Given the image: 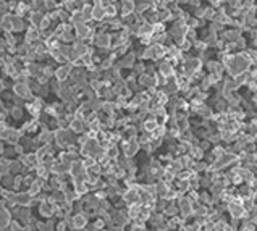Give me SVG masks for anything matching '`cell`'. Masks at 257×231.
Returning <instances> with one entry per match:
<instances>
[{"label": "cell", "instance_id": "7a4b0ae2", "mask_svg": "<svg viewBox=\"0 0 257 231\" xmlns=\"http://www.w3.org/2000/svg\"><path fill=\"white\" fill-rule=\"evenodd\" d=\"M99 44V46H102V47H107L108 44H110V36L108 34H99L97 36V41H95Z\"/></svg>", "mask_w": 257, "mask_h": 231}, {"label": "cell", "instance_id": "8992f818", "mask_svg": "<svg viewBox=\"0 0 257 231\" xmlns=\"http://www.w3.org/2000/svg\"><path fill=\"white\" fill-rule=\"evenodd\" d=\"M44 0H34V5H36V7H44Z\"/></svg>", "mask_w": 257, "mask_h": 231}, {"label": "cell", "instance_id": "6da1fadb", "mask_svg": "<svg viewBox=\"0 0 257 231\" xmlns=\"http://www.w3.org/2000/svg\"><path fill=\"white\" fill-rule=\"evenodd\" d=\"M104 16H105V12H104L102 5H97L95 8H92V18L94 20H102Z\"/></svg>", "mask_w": 257, "mask_h": 231}, {"label": "cell", "instance_id": "277c9868", "mask_svg": "<svg viewBox=\"0 0 257 231\" xmlns=\"http://www.w3.org/2000/svg\"><path fill=\"white\" fill-rule=\"evenodd\" d=\"M84 223H86V218L82 215H79V217L76 215V217H74V225H76V226H82Z\"/></svg>", "mask_w": 257, "mask_h": 231}, {"label": "cell", "instance_id": "3957f363", "mask_svg": "<svg viewBox=\"0 0 257 231\" xmlns=\"http://www.w3.org/2000/svg\"><path fill=\"white\" fill-rule=\"evenodd\" d=\"M157 128V121L154 120V118H152V120H149V121H144V129H146V131H154V129Z\"/></svg>", "mask_w": 257, "mask_h": 231}, {"label": "cell", "instance_id": "5b68a950", "mask_svg": "<svg viewBox=\"0 0 257 231\" xmlns=\"http://www.w3.org/2000/svg\"><path fill=\"white\" fill-rule=\"evenodd\" d=\"M71 126H73V129H74V131H78V132L82 131V123H81V121H73Z\"/></svg>", "mask_w": 257, "mask_h": 231}]
</instances>
